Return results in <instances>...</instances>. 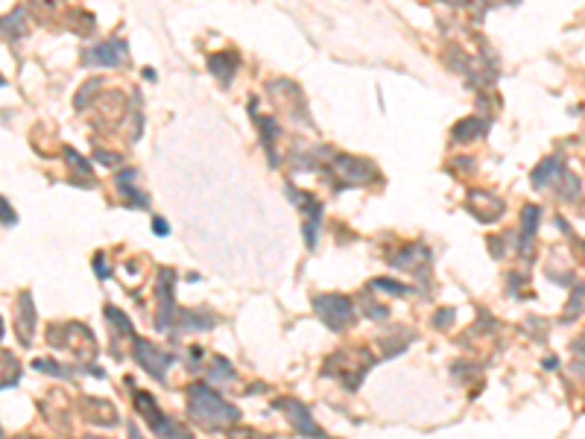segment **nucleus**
<instances>
[{
	"instance_id": "1",
	"label": "nucleus",
	"mask_w": 585,
	"mask_h": 439,
	"mask_svg": "<svg viewBox=\"0 0 585 439\" xmlns=\"http://www.w3.org/2000/svg\"><path fill=\"white\" fill-rule=\"evenodd\" d=\"M187 407H190V416L197 419L202 428L208 430H217V428H226L232 422L240 419V410L232 407L229 401H222L211 387H205V383H193V387L187 390Z\"/></svg>"
},
{
	"instance_id": "2",
	"label": "nucleus",
	"mask_w": 585,
	"mask_h": 439,
	"mask_svg": "<svg viewBox=\"0 0 585 439\" xmlns=\"http://www.w3.org/2000/svg\"><path fill=\"white\" fill-rule=\"evenodd\" d=\"M372 354L369 351H340L337 358H331V366H337V372H328V375H337L340 383H346V390H357L360 387V381L366 378V369L372 366Z\"/></svg>"
},
{
	"instance_id": "3",
	"label": "nucleus",
	"mask_w": 585,
	"mask_h": 439,
	"mask_svg": "<svg viewBox=\"0 0 585 439\" xmlns=\"http://www.w3.org/2000/svg\"><path fill=\"white\" fill-rule=\"evenodd\" d=\"M314 308L319 314V319L331 328V331H346V328L354 322V308L351 299L337 296V293H325L314 299Z\"/></svg>"
},
{
	"instance_id": "4",
	"label": "nucleus",
	"mask_w": 585,
	"mask_h": 439,
	"mask_svg": "<svg viewBox=\"0 0 585 439\" xmlns=\"http://www.w3.org/2000/svg\"><path fill=\"white\" fill-rule=\"evenodd\" d=\"M331 173L337 176V185L340 190L343 187H351V185H363L369 179H375V164L372 161H363V158H354V155H331Z\"/></svg>"
},
{
	"instance_id": "5",
	"label": "nucleus",
	"mask_w": 585,
	"mask_h": 439,
	"mask_svg": "<svg viewBox=\"0 0 585 439\" xmlns=\"http://www.w3.org/2000/svg\"><path fill=\"white\" fill-rule=\"evenodd\" d=\"M126 56H129L126 41L108 38V41H103V44H97V47L82 53V65H88V68H118V65L126 62Z\"/></svg>"
},
{
	"instance_id": "6",
	"label": "nucleus",
	"mask_w": 585,
	"mask_h": 439,
	"mask_svg": "<svg viewBox=\"0 0 585 439\" xmlns=\"http://www.w3.org/2000/svg\"><path fill=\"white\" fill-rule=\"evenodd\" d=\"M287 194H290V202H296L304 214V240H308V249L316 246V229H319V217H322V205L316 202V197L311 194H301L299 187L287 185Z\"/></svg>"
},
{
	"instance_id": "7",
	"label": "nucleus",
	"mask_w": 585,
	"mask_h": 439,
	"mask_svg": "<svg viewBox=\"0 0 585 439\" xmlns=\"http://www.w3.org/2000/svg\"><path fill=\"white\" fill-rule=\"evenodd\" d=\"M135 361L141 363L152 378H158V381H164V378H167V369L173 366L170 354L158 351L152 343H147V340H141V337H135Z\"/></svg>"
},
{
	"instance_id": "8",
	"label": "nucleus",
	"mask_w": 585,
	"mask_h": 439,
	"mask_svg": "<svg viewBox=\"0 0 585 439\" xmlns=\"http://www.w3.org/2000/svg\"><path fill=\"white\" fill-rule=\"evenodd\" d=\"M278 407H284V410H287V416L293 419V425L299 428V433H301V436H311V439H328V436L319 430V425L311 419V410L304 407L301 401H296V398H281V401H278Z\"/></svg>"
},
{
	"instance_id": "9",
	"label": "nucleus",
	"mask_w": 585,
	"mask_h": 439,
	"mask_svg": "<svg viewBox=\"0 0 585 439\" xmlns=\"http://www.w3.org/2000/svg\"><path fill=\"white\" fill-rule=\"evenodd\" d=\"M173 269H161L158 272V290H155V296H158V319H155V325L161 328H167V322H170L173 316H176V308H173Z\"/></svg>"
},
{
	"instance_id": "10",
	"label": "nucleus",
	"mask_w": 585,
	"mask_h": 439,
	"mask_svg": "<svg viewBox=\"0 0 585 439\" xmlns=\"http://www.w3.org/2000/svg\"><path fill=\"white\" fill-rule=\"evenodd\" d=\"M468 208L475 217H480L483 223H495V220L504 214V202L492 194H486V190H475V194L468 197Z\"/></svg>"
},
{
	"instance_id": "11",
	"label": "nucleus",
	"mask_w": 585,
	"mask_h": 439,
	"mask_svg": "<svg viewBox=\"0 0 585 439\" xmlns=\"http://www.w3.org/2000/svg\"><path fill=\"white\" fill-rule=\"evenodd\" d=\"M21 305V314H18V331H21V343L30 346V334H33V325H36V308H33V296L30 293H21L18 299Z\"/></svg>"
},
{
	"instance_id": "12",
	"label": "nucleus",
	"mask_w": 585,
	"mask_h": 439,
	"mask_svg": "<svg viewBox=\"0 0 585 439\" xmlns=\"http://www.w3.org/2000/svg\"><path fill=\"white\" fill-rule=\"evenodd\" d=\"M135 179H138L135 170H120V173H118V190H120V194H123L135 208H144V205H147V194L135 187Z\"/></svg>"
},
{
	"instance_id": "13",
	"label": "nucleus",
	"mask_w": 585,
	"mask_h": 439,
	"mask_svg": "<svg viewBox=\"0 0 585 439\" xmlns=\"http://www.w3.org/2000/svg\"><path fill=\"white\" fill-rule=\"evenodd\" d=\"M237 56L234 53H214V56L208 59V68L214 76H219L222 82H232V76L237 73Z\"/></svg>"
},
{
	"instance_id": "14",
	"label": "nucleus",
	"mask_w": 585,
	"mask_h": 439,
	"mask_svg": "<svg viewBox=\"0 0 585 439\" xmlns=\"http://www.w3.org/2000/svg\"><path fill=\"white\" fill-rule=\"evenodd\" d=\"M539 205H527L524 208V223H521V252H530L533 246V234L539 229Z\"/></svg>"
},
{
	"instance_id": "15",
	"label": "nucleus",
	"mask_w": 585,
	"mask_h": 439,
	"mask_svg": "<svg viewBox=\"0 0 585 439\" xmlns=\"http://www.w3.org/2000/svg\"><path fill=\"white\" fill-rule=\"evenodd\" d=\"M559 170H562V155H550V158H544L539 167L533 170V185L536 187H544L547 182H553L556 176H559Z\"/></svg>"
},
{
	"instance_id": "16",
	"label": "nucleus",
	"mask_w": 585,
	"mask_h": 439,
	"mask_svg": "<svg viewBox=\"0 0 585 439\" xmlns=\"http://www.w3.org/2000/svg\"><path fill=\"white\" fill-rule=\"evenodd\" d=\"M480 135H486V120H480V118H465L454 126V138L460 144L475 141V138H480Z\"/></svg>"
},
{
	"instance_id": "17",
	"label": "nucleus",
	"mask_w": 585,
	"mask_h": 439,
	"mask_svg": "<svg viewBox=\"0 0 585 439\" xmlns=\"http://www.w3.org/2000/svg\"><path fill=\"white\" fill-rule=\"evenodd\" d=\"M182 316V325L185 328H193V331H208V328H214V316H202L200 311H185V314H179Z\"/></svg>"
},
{
	"instance_id": "18",
	"label": "nucleus",
	"mask_w": 585,
	"mask_h": 439,
	"mask_svg": "<svg viewBox=\"0 0 585 439\" xmlns=\"http://www.w3.org/2000/svg\"><path fill=\"white\" fill-rule=\"evenodd\" d=\"M105 319L118 328V334H120V337H135V334H132V322H129V316H123L118 308H111V305H108V308H105Z\"/></svg>"
},
{
	"instance_id": "19",
	"label": "nucleus",
	"mask_w": 585,
	"mask_h": 439,
	"mask_svg": "<svg viewBox=\"0 0 585 439\" xmlns=\"http://www.w3.org/2000/svg\"><path fill=\"white\" fill-rule=\"evenodd\" d=\"M372 290H380V293H389V296H404V293H407V284L393 282V279H375V282H372Z\"/></svg>"
},
{
	"instance_id": "20",
	"label": "nucleus",
	"mask_w": 585,
	"mask_h": 439,
	"mask_svg": "<svg viewBox=\"0 0 585 439\" xmlns=\"http://www.w3.org/2000/svg\"><path fill=\"white\" fill-rule=\"evenodd\" d=\"M33 366L38 369V372H47V375H56V378H68L71 375V369H65V366H59V363H50V361H33Z\"/></svg>"
},
{
	"instance_id": "21",
	"label": "nucleus",
	"mask_w": 585,
	"mask_h": 439,
	"mask_svg": "<svg viewBox=\"0 0 585 439\" xmlns=\"http://www.w3.org/2000/svg\"><path fill=\"white\" fill-rule=\"evenodd\" d=\"M100 86H103L100 79H91L88 86L76 94V105H79V108H86V105H88V100H91V94H97V91H100Z\"/></svg>"
},
{
	"instance_id": "22",
	"label": "nucleus",
	"mask_w": 585,
	"mask_h": 439,
	"mask_svg": "<svg viewBox=\"0 0 585 439\" xmlns=\"http://www.w3.org/2000/svg\"><path fill=\"white\" fill-rule=\"evenodd\" d=\"M214 378H226V381L234 378V369H232V363H229L226 358H217V361H214Z\"/></svg>"
},
{
	"instance_id": "23",
	"label": "nucleus",
	"mask_w": 585,
	"mask_h": 439,
	"mask_svg": "<svg viewBox=\"0 0 585 439\" xmlns=\"http://www.w3.org/2000/svg\"><path fill=\"white\" fill-rule=\"evenodd\" d=\"M15 220H18V214L12 211V205H9L4 197H0V223H4V226H12Z\"/></svg>"
},
{
	"instance_id": "24",
	"label": "nucleus",
	"mask_w": 585,
	"mask_h": 439,
	"mask_svg": "<svg viewBox=\"0 0 585 439\" xmlns=\"http://www.w3.org/2000/svg\"><path fill=\"white\" fill-rule=\"evenodd\" d=\"M33 6L41 9V12H56L62 6V0H33Z\"/></svg>"
},
{
	"instance_id": "25",
	"label": "nucleus",
	"mask_w": 585,
	"mask_h": 439,
	"mask_svg": "<svg viewBox=\"0 0 585 439\" xmlns=\"http://www.w3.org/2000/svg\"><path fill=\"white\" fill-rule=\"evenodd\" d=\"M94 155H97V161H100V164H108V167H115V164H120V155H115V153H103V150H97Z\"/></svg>"
},
{
	"instance_id": "26",
	"label": "nucleus",
	"mask_w": 585,
	"mask_h": 439,
	"mask_svg": "<svg viewBox=\"0 0 585 439\" xmlns=\"http://www.w3.org/2000/svg\"><path fill=\"white\" fill-rule=\"evenodd\" d=\"M451 319H454V311L451 308H445V311H439V316H436V328H448L451 325Z\"/></svg>"
},
{
	"instance_id": "27",
	"label": "nucleus",
	"mask_w": 585,
	"mask_h": 439,
	"mask_svg": "<svg viewBox=\"0 0 585 439\" xmlns=\"http://www.w3.org/2000/svg\"><path fill=\"white\" fill-rule=\"evenodd\" d=\"M152 232H155L158 237H164L167 232H170V226H167V223H164V220H161V217H155V220H152Z\"/></svg>"
},
{
	"instance_id": "28",
	"label": "nucleus",
	"mask_w": 585,
	"mask_h": 439,
	"mask_svg": "<svg viewBox=\"0 0 585 439\" xmlns=\"http://www.w3.org/2000/svg\"><path fill=\"white\" fill-rule=\"evenodd\" d=\"M94 264H97V276H100V279H105V276H108V267H103V252L94 258Z\"/></svg>"
},
{
	"instance_id": "29",
	"label": "nucleus",
	"mask_w": 585,
	"mask_h": 439,
	"mask_svg": "<svg viewBox=\"0 0 585 439\" xmlns=\"http://www.w3.org/2000/svg\"><path fill=\"white\" fill-rule=\"evenodd\" d=\"M129 439H144V436H141V433H138L135 428H129Z\"/></svg>"
},
{
	"instance_id": "30",
	"label": "nucleus",
	"mask_w": 585,
	"mask_h": 439,
	"mask_svg": "<svg viewBox=\"0 0 585 439\" xmlns=\"http://www.w3.org/2000/svg\"><path fill=\"white\" fill-rule=\"evenodd\" d=\"M0 337H4V322H0Z\"/></svg>"
},
{
	"instance_id": "31",
	"label": "nucleus",
	"mask_w": 585,
	"mask_h": 439,
	"mask_svg": "<svg viewBox=\"0 0 585 439\" xmlns=\"http://www.w3.org/2000/svg\"><path fill=\"white\" fill-rule=\"evenodd\" d=\"M0 86H6V82H4V76H0Z\"/></svg>"
},
{
	"instance_id": "32",
	"label": "nucleus",
	"mask_w": 585,
	"mask_h": 439,
	"mask_svg": "<svg viewBox=\"0 0 585 439\" xmlns=\"http://www.w3.org/2000/svg\"><path fill=\"white\" fill-rule=\"evenodd\" d=\"M18 439H33V436H18Z\"/></svg>"
},
{
	"instance_id": "33",
	"label": "nucleus",
	"mask_w": 585,
	"mask_h": 439,
	"mask_svg": "<svg viewBox=\"0 0 585 439\" xmlns=\"http://www.w3.org/2000/svg\"><path fill=\"white\" fill-rule=\"evenodd\" d=\"M88 439H100V436H88Z\"/></svg>"
}]
</instances>
